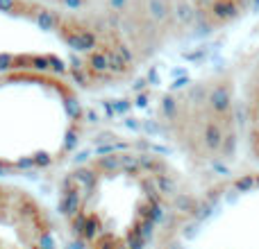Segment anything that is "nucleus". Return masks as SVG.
I'll use <instances>...</instances> for the list:
<instances>
[{"instance_id":"7ed1b4c3","label":"nucleus","mask_w":259,"mask_h":249,"mask_svg":"<svg viewBox=\"0 0 259 249\" xmlns=\"http://www.w3.org/2000/svg\"><path fill=\"white\" fill-rule=\"evenodd\" d=\"M161 249H259V170L205 191L173 211Z\"/></svg>"},{"instance_id":"20e7f679","label":"nucleus","mask_w":259,"mask_h":249,"mask_svg":"<svg viewBox=\"0 0 259 249\" xmlns=\"http://www.w3.org/2000/svg\"><path fill=\"white\" fill-rule=\"evenodd\" d=\"M0 249H59L44 202L9 181H0Z\"/></svg>"},{"instance_id":"f257e3e1","label":"nucleus","mask_w":259,"mask_h":249,"mask_svg":"<svg viewBox=\"0 0 259 249\" xmlns=\"http://www.w3.org/2000/svg\"><path fill=\"white\" fill-rule=\"evenodd\" d=\"M173 170L155 154L107 152L59 183V215L84 249H146L173 204Z\"/></svg>"},{"instance_id":"f03ea898","label":"nucleus","mask_w":259,"mask_h":249,"mask_svg":"<svg viewBox=\"0 0 259 249\" xmlns=\"http://www.w3.org/2000/svg\"><path fill=\"white\" fill-rule=\"evenodd\" d=\"M82 107L62 71L0 68V170H39L66 159Z\"/></svg>"},{"instance_id":"39448f33","label":"nucleus","mask_w":259,"mask_h":249,"mask_svg":"<svg viewBox=\"0 0 259 249\" xmlns=\"http://www.w3.org/2000/svg\"><path fill=\"white\" fill-rule=\"evenodd\" d=\"M232 93L237 107L239 143L250 170H259V52L248 61V66H241V77Z\"/></svg>"}]
</instances>
